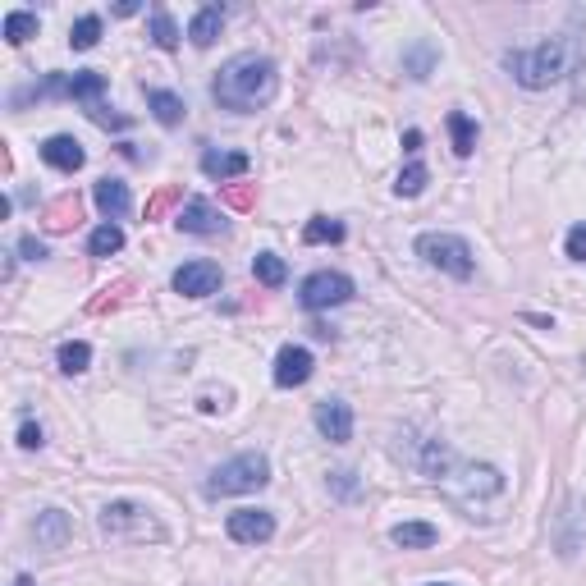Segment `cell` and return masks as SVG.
<instances>
[{"instance_id":"obj_1","label":"cell","mask_w":586,"mask_h":586,"mask_svg":"<svg viewBox=\"0 0 586 586\" xmlns=\"http://www.w3.org/2000/svg\"><path fill=\"white\" fill-rule=\"evenodd\" d=\"M275 92H280V69L266 55H234L211 83V97L234 115H257L275 101Z\"/></svg>"},{"instance_id":"obj_2","label":"cell","mask_w":586,"mask_h":586,"mask_svg":"<svg viewBox=\"0 0 586 586\" xmlns=\"http://www.w3.org/2000/svg\"><path fill=\"white\" fill-rule=\"evenodd\" d=\"M573 60H577L573 37H550V42H536V46H527V51H509V55H504L509 74L518 78L522 87H532V92L564 83V78L573 74Z\"/></svg>"},{"instance_id":"obj_3","label":"cell","mask_w":586,"mask_h":586,"mask_svg":"<svg viewBox=\"0 0 586 586\" xmlns=\"http://www.w3.org/2000/svg\"><path fill=\"white\" fill-rule=\"evenodd\" d=\"M266 481H271L266 454H239V458H229V463H220L207 477V495L211 500H220V495H248V490H261Z\"/></svg>"},{"instance_id":"obj_4","label":"cell","mask_w":586,"mask_h":586,"mask_svg":"<svg viewBox=\"0 0 586 586\" xmlns=\"http://www.w3.org/2000/svg\"><path fill=\"white\" fill-rule=\"evenodd\" d=\"M417 257H422L426 266H435V271L454 275V280H467V275H472V248H467V239H458V234H422V239H417Z\"/></svg>"},{"instance_id":"obj_5","label":"cell","mask_w":586,"mask_h":586,"mask_svg":"<svg viewBox=\"0 0 586 586\" xmlns=\"http://www.w3.org/2000/svg\"><path fill=\"white\" fill-rule=\"evenodd\" d=\"M101 92H106V74L83 69V74H51L46 83H37L28 97H69V101H83L87 110H97Z\"/></svg>"},{"instance_id":"obj_6","label":"cell","mask_w":586,"mask_h":586,"mask_svg":"<svg viewBox=\"0 0 586 586\" xmlns=\"http://www.w3.org/2000/svg\"><path fill=\"white\" fill-rule=\"evenodd\" d=\"M353 298V280L339 271H316L303 280V289H298V303L307 307V312H326V307H339Z\"/></svg>"},{"instance_id":"obj_7","label":"cell","mask_w":586,"mask_h":586,"mask_svg":"<svg viewBox=\"0 0 586 586\" xmlns=\"http://www.w3.org/2000/svg\"><path fill=\"white\" fill-rule=\"evenodd\" d=\"M101 532L106 536H161V527H156L152 518H147V509H138V504H106L101 509Z\"/></svg>"},{"instance_id":"obj_8","label":"cell","mask_w":586,"mask_h":586,"mask_svg":"<svg viewBox=\"0 0 586 586\" xmlns=\"http://www.w3.org/2000/svg\"><path fill=\"white\" fill-rule=\"evenodd\" d=\"M225 532H229V541H239V545H266L275 536V518L266 509H234L225 522Z\"/></svg>"},{"instance_id":"obj_9","label":"cell","mask_w":586,"mask_h":586,"mask_svg":"<svg viewBox=\"0 0 586 586\" xmlns=\"http://www.w3.org/2000/svg\"><path fill=\"white\" fill-rule=\"evenodd\" d=\"M174 289L184 298H211L220 289V266L216 261H188V266L174 271Z\"/></svg>"},{"instance_id":"obj_10","label":"cell","mask_w":586,"mask_h":586,"mask_svg":"<svg viewBox=\"0 0 586 586\" xmlns=\"http://www.w3.org/2000/svg\"><path fill=\"white\" fill-rule=\"evenodd\" d=\"M316 431L326 435L330 445H348V440H353V408H348L344 399L316 403Z\"/></svg>"},{"instance_id":"obj_11","label":"cell","mask_w":586,"mask_h":586,"mask_svg":"<svg viewBox=\"0 0 586 586\" xmlns=\"http://www.w3.org/2000/svg\"><path fill=\"white\" fill-rule=\"evenodd\" d=\"M312 353L307 348H298V344H289V348H280L275 353V385L280 390H293V385H307L312 380Z\"/></svg>"},{"instance_id":"obj_12","label":"cell","mask_w":586,"mask_h":586,"mask_svg":"<svg viewBox=\"0 0 586 586\" xmlns=\"http://www.w3.org/2000/svg\"><path fill=\"white\" fill-rule=\"evenodd\" d=\"M42 161L55 165V170L74 174V170H83L87 156H83V142H78V138H69V133H55V138L42 142Z\"/></svg>"},{"instance_id":"obj_13","label":"cell","mask_w":586,"mask_h":586,"mask_svg":"<svg viewBox=\"0 0 586 586\" xmlns=\"http://www.w3.org/2000/svg\"><path fill=\"white\" fill-rule=\"evenodd\" d=\"M179 229H184V234H220V229H225V216H220L211 202L193 197V202H184V211H179Z\"/></svg>"},{"instance_id":"obj_14","label":"cell","mask_w":586,"mask_h":586,"mask_svg":"<svg viewBox=\"0 0 586 586\" xmlns=\"http://www.w3.org/2000/svg\"><path fill=\"white\" fill-rule=\"evenodd\" d=\"M97 207L106 220H124L133 207V197H129V184H120V179H97Z\"/></svg>"},{"instance_id":"obj_15","label":"cell","mask_w":586,"mask_h":586,"mask_svg":"<svg viewBox=\"0 0 586 586\" xmlns=\"http://www.w3.org/2000/svg\"><path fill=\"white\" fill-rule=\"evenodd\" d=\"M33 532H37V545H46V550H60V545L74 536V527H69V513L46 509V513H37Z\"/></svg>"},{"instance_id":"obj_16","label":"cell","mask_w":586,"mask_h":586,"mask_svg":"<svg viewBox=\"0 0 586 586\" xmlns=\"http://www.w3.org/2000/svg\"><path fill=\"white\" fill-rule=\"evenodd\" d=\"M248 156L243 152H207L202 156V174L207 179H239V174H248Z\"/></svg>"},{"instance_id":"obj_17","label":"cell","mask_w":586,"mask_h":586,"mask_svg":"<svg viewBox=\"0 0 586 586\" xmlns=\"http://www.w3.org/2000/svg\"><path fill=\"white\" fill-rule=\"evenodd\" d=\"M390 541L399 545V550H431V545L440 541V532H435L431 522H399L390 532Z\"/></svg>"},{"instance_id":"obj_18","label":"cell","mask_w":586,"mask_h":586,"mask_svg":"<svg viewBox=\"0 0 586 586\" xmlns=\"http://www.w3.org/2000/svg\"><path fill=\"white\" fill-rule=\"evenodd\" d=\"M78 216H83V202H78V193H65V197H55L51 207H46L42 225L60 234V229H74V225H78Z\"/></svg>"},{"instance_id":"obj_19","label":"cell","mask_w":586,"mask_h":586,"mask_svg":"<svg viewBox=\"0 0 586 586\" xmlns=\"http://www.w3.org/2000/svg\"><path fill=\"white\" fill-rule=\"evenodd\" d=\"M220 23H225V10L220 5H207V10H197L193 23H188V37H193V46H211L220 37Z\"/></svg>"},{"instance_id":"obj_20","label":"cell","mask_w":586,"mask_h":586,"mask_svg":"<svg viewBox=\"0 0 586 586\" xmlns=\"http://www.w3.org/2000/svg\"><path fill=\"white\" fill-rule=\"evenodd\" d=\"M147 106H152V115L165 124V129L184 124V97H174V92H161V87H152V92H147Z\"/></svg>"},{"instance_id":"obj_21","label":"cell","mask_w":586,"mask_h":586,"mask_svg":"<svg viewBox=\"0 0 586 586\" xmlns=\"http://www.w3.org/2000/svg\"><path fill=\"white\" fill-rule=\"evenodd\" d=\"M252 275H257L266 289H280V284L289 280V266H284V257H275V252H257V257H252Z\"/></svg>"},{"instance_id":"obj_22","label":"cell","mask_w":586,"mask_h":586,"mask_svg":"<svg viewBox=\"0 0 586 586\" xmlns=\"http://www.w3.org/2000/svg\"><path fill=\"white\" fill-rule=\"evenodd\" d=\"M0 33H5V42H10V46H23L28 37H37V14L10 10V14H5V23H0Z\"/></svg>"},{"instance_id":"obj_23","label":"cell","mask_w":586,"mask_h":586,"mask_svg":"<svg viewBox=\"0 0 586 586\" xmlns=\"http://www.w3.org/2000/svg\"><path fill=\"white\" fill-rule=\"evenodd\" d=\"M463 477H467L463 481L467 495H500V490H504V477L495 472V467H467Z\"/></svg>"},{"instance_id":"obj_24","label":"cell","mask_w":586,"mask_h":586,"mask_svg":"<svg viewBox=\"0 0 586 586\" xmlns=\"http://www.w3.org/2000/svg\"><path fill=\"white\" fill-rule=\"evenodd\" d=\"M120 248H124V229L115 225V220H106V225L87 239V252H92V257H115Z\"/></svg>"},{"instance_id":"obj_25","label":"cell","mask_w":586,"mask_h":586,"mask_svg":"<svg viewBox=\"0 0 586 586\" xmlns=\"http://www.w3.org/2000/svg\"><path fill=\"white\" fill-rule=\"evenodd\" d=\"M55 358H60V371H65V376H83L87 362H92V348H87L83 339H69V344H60Z\"/></svg>"},{"instance_id":"obj_26","label":"cell","mask_w":586,"mask_h":586,"mask_svg":"<svg viewBox=\"0 0 586 586\" xmlns=\"http://www.w3.org/2000/svg\"><path fill=\"white\" fill-rule=\"evenodd\" d=\"M449 133H454V152L458 156H472V152H477V124L467 120L463 110H454V115H449Z\"/></svg>"},{"instance_id":"obj_27","label":"cell","mask_w":586,"mask_h":586,"mask_svg":"<svg viewBox=\"0 0 586 586\" xmlns=\"http://www.w3.org/2000/svg\"><path fill=\"white\" fill-rule=\"evenodd\" d=\"M97 42H101V19L97 14H83V19L69 28V46H74V51H92Z\"/></svg>"},{"instance_id":"obj_28","label":"cell","mask_w":586,"mask_h":586,"mask_svg":"<svg viewBox=\"0 0 586 586\" xmlns=\"http://www.w3.org/2000/svg\"><path fill=\"white\" fill-rule=\"evenodd\" d=\"M339 239H344V225H339V220L312 216L303 225V243H339Z\"/></svg>"},{"instance_id":"obj_29","label":"cell","mask_w":586,"mask_h":586,"mask_svg":"<svg viewBox=\"0 0 586 586\" xmlns=\"http://www.w3.org/2000/svg\"><path fill=\"white\" fill-rule=\"evenodd\" d=\"M152 42L161 46V51H174V46H179V28H174V19L165 10H152Z\"/></svg>"},{"instance_id":"obj_30","label":"cell","mask_w":586,"mask_h":586,"mask_svg":"<svg viewBox=\"0 0 586 586\" xmlns=\"http://www.w3.org/2000/svg\"><path fill=\"white\" fill-rule=\"evenodd\" d=\"M426 179H431V174H426V165H408V170H403L399 174V184H394V193H399V197H417V193H422V188H426Z\"/></svg>"},{"instance_id":"obj_31","label":"cell","mask_w":586,"mask_h":586,"mask_svg":"<svg viewBox=\"0 0 586 586\" xmlns=\"http://www.w3.org/2000/svg\"><path fill=\"white\" fill-rule=\"evenodd\" d=\"M220 202H225V207H234V211H248L252 202H257V188H252V184H229L225 193H220Z\"/></svg>"},{"instance_id":"obj_32","label":"cell","mask_w":586,"mask_h":586,"mask_svg":"<svg viewBox=\"0 0 586 586\" xmlns=\"http://www.w3.org/2000/svg\"><path fill=\"white\" fill-rule=\"evenodd\" d=\"M179 197H184V193H179V184H165V188H161V193H156V197H152V202H147V220H161V216H165V211H170V207H174V202H179Z\"/></svg>"},{"instance_id":"obj_33","label":"cell","mask_w":586,"mask_h":586,"mask_svg":"<svg viewBox=\"0 0 586 586\" xmlns=\"http://www.w3.org/2000/svg\"><path fill=\"white\" fill-rule=\"evenodd\" d=\"M431 65H435V51H431V46H417V51L408 55V69H413V78H426V74H431Z\"/></svg>"},{"instance_id":"obj_34","label":"cell","mask_w":586,"mask_h":586,"mask_svg":"<svg viewBox=\"0 0 586 586\" xmlns=\"http://www.w3.org/2000/svg\"><path fill=\"white\" fill-rule=\"evenodd\" d=\"M568 257H573V261H586V220L568 229Z\"/></svg>"},{"instance_id":"obj_35","label":"cell","mask_w":586,"mask_h":586,"mask_svg":"<svg viewBox=\"0 0 586 586\" xmlns=\"http://www.w3.org/2000/svg\"><path fill=\"white\" fill-rule=\"evenodd\" d=\"M19 252H23L28 261H42V257H46V243H37L33 234H23V239H19Z\"/></svg>"},{"instance_id":"obj_36","label":"cell","mask_w":586,"mask_h":586,"mask_svg":"<svg viewBox=\"0 0 586 586\" xmlns=\"http://www.w3.org/2000/svg\"><path fill=\"white\" fill-rule=\"evenodd\" d=\"M19 445H23V449H37V445H42V426H37V422H23Z\"/></svg>"},{"instance_id":"obj_37","label":"cell","mask_w":586,"mask_h":586,"mask_svg":"<svg viewBox=\"0 0 586 586\" xmlns=\"http://www.w3.org/2000/svg\"><path fill=\"white\" fill-rule=\"evenodd\" d=\"M120 293H124V284H120V289H106L101 298H92L87 307H92V312H106V307H115V303H120Z\"/></svg>"},{"instance_id":"obj_38","label":"cell","mask_w":586,"mask_h":586,"mask_svg":"<svg viewBox=\"0 0 586 586\" xmlns=\"http://www.w3.org/2000/svg\"><path fill=\"white\" fill-rule=\"evenodd\" d=\"M335 490H339V495H353V490H358L353 472H335Z\"/></svg>"},{"instance_id":"obj_39","label":"cell","mask_w":586,"mask_h":586,"mask_svg":"<svg viewBox=\"0 0 586 586\" xmlns=\"http://www.w3.org/2000/svg\"><path fill=\"white\" fill-rule=\"evenodd\" d=\"M138 10H142L138 0H120V5H115V14H120V19H129V14H138Z\"/></svg>"},{"instance_id":"obj_40","label":"cell","mask_w":586,"mask_h":586,"mask_svg":"<svg viewBox=\"0 0 586 586\" xmlns=\"http://www.w3.org/2000/svg\"><path fill=\"white\" fill-rule=\"evenodd\" d=\"M403 147H408V152H417V147H422V133L408 129V133H403Z\"/></svg>"},{"instance_id":"obj_41","label":"cell","mask_w":586,"mask_h":586,"mask_svg":"<svg viewBox=\"0 0 586 586\" xmlns=\"http://www.w3.org/2000/svg\"><path fill=\"white\" fill-rule=\"evenodd\" d=\"M573 97H577V101H586V65L577 69V87H573Z\"/></svg>"},{"instance_id":"obj_42","label":"cell","mask_w":586,"mask_h":586,"mask_svg":"<svg viewBox=\"0 0 586 586\" xmlns=\"http://www.w3.org/2000/svg\"><path fill=\"white\" fill-rule=\"evenodd\" d=\"M14 586H33V577H14Z\"/></svg>"},{"instance_id":"obj_43","label":"cell","mask_w":586,"mask_h":586,"mask_svg":"<svg viewBox=\"0 0 586 586\" xmlns=\"http://www.w3.org/2000/svg\"><path fill=\"white\" fill-rule=\"evenodd\" d=\"M431 586H454V582H431Z\"/></svg>"}]
</instances>
